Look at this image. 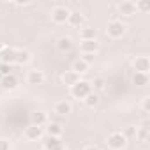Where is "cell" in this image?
Wrapping results in <instances>:
<instances>
[{"mask_svg":"<svg viewBox=\"0 0 150 150\" xmlns=\"http://www.w3.org/2000/svg\"><path fill=\"white\" fill-rule=\"evenodd\" d=\"M136 138L139 141H146L148 139V122H143V125L136 131Z\"/></svg>","mask_w":150,"mask_h":150,"instance_id":"603a6c76","label":"cell"},{"mask_svg":"<svg viewBox=\"0 0 150 150\" xmlns=\"http://www.w3.org/2000/svg\"><path fill=\"white\" fill-rule=\"evenodd\" d=\"M0 60H2V64H14V50L13 48H6L4 53L0 55Z\"/></svg>","mask_w":150,"mask_h":150,"instance_id":"44dd1931","label":"cell"},{"mask_svg":"<svg viewBox=\"0 0 150 150\" xmlns=\"http://www.w3.org/2000/svg\"><path fill=\"white\" fill-rule=\"evenodd\" d=\"M71 48H72L71 37H60V39L57 41V50H58L60 53H67V51H71Z\"/></svg>","mask_w":150,"mask_h":150,"instance_id":"ac0fdd59","label":"cell"},{"mask_svg":"<svg viewBox=\"0 0 150 150\" xmlns=\"http://www.w3.org/2000/svg\"><path fill=\"white\" fill-rule=\"evenodd\" d=\"M90 87H92V90H97V92H103L104 88H106V81L103 80V78H96L92 83H90Z\"/></svg>","mask_w":150,"mask_h":150,"instance_id":"d4e9b609","label":"cell"},{"mask_svg":"<svg viewBox=\"0 0 150 150\" xmlns=\"http://www.w3.org/2000/svg\"><path fill=\"white\" fill-rule=\"evenodd\" d=\"M46 131H48V136H55V138H60V136H62V125L57 124V122L48 124Z\"/></svg>","mask_w":150,"mask_h":150,"instance_id":"ffe728a7","label":"cell"},{"mask_svg":"<svg viewBox=\"0 0 150 150\" xmlns=\"http://www.w3.org/2000/svg\"><path fill=\"white\" fill-rule=\"evenodd\" d=\"M30 118H32V124H34V125H39V127H42V125L48 122V115H46L44 111H34V113L30 115Z\"/></svg>","mask_w":150,"mask_h":150,"instance_id":"d6986e66","label":"cell"},{"mask_svg":"<svg viewBox=\"0 0 150 150\" xmlns=\"http://www.w3.org/2000/svg\"><path fill=\"white\" fill-rule=\"evenodd\" d=\"M83 101H85V104H87L88 108H96V106L99 104V96H97V94H94V92H90Z\"/></svg>","mask_w":150,"mask_h":150,"instance_id":"cb8c5ba5","label":"cell"},{"mask_svg":"<svg viewBox=\"0 0 150 150\" xmlns=\"http://www.w3.org/2000/svg\"><path fill=\"white\" fill-rule=\"evenodd\" d=\"M80 39L81 41H97V30L94 27H83L80 30Z\"/></svg>","mask_w":150,"mask_h":150,"instance_id":"5bb4252c","label":"cell"},{"mask_svg":"<svg viewBox=\"0 0 150 150\" xmlns=\"http://www.w3.org/2000/svg\"><path fill=\"white\" fill-rule=\"evenodd\" d=\"M69 14H71V11H69L67 7L58 6V7H55V9L51 11V20H53L57 25H62V23H65V21L69 20Z\"/></svg>","mask_w":150,"mask_h":150,"instance_id":"277c9868","label":"cell"},{"mask_svg":"<svg viewBox=\"0 0 150 150\" xmlns=\"http://www.w3.org/2000/svg\"><path fill=\"white\" fill-rule=\"evenodd\" d=\"M30 62V51L27 50H14V64H28Z\"/></svg>","mask_w":150,"mask_h":150,"instance_id":"2e32d148","label":"cell"},{"mask_svg":"<svg viewBox=\"0 0 150 150\" xmlns=\"http://www.w3.org/2000/svg\"><path fill=\"white\" fill-rule=\"evenodd\" d=\"M0 150H11V143L7 139H0Z\"/></svg>","mask_w":150,"mask_h":150,"instance_id":"4316f807","label":"cell"},{"mask_svg":"<svg viewBox=\"0 0 150 150\" xmlns=\"http://www.w3.org/2000/svg\"><path fill=\"white\" fill-rule=\"evenodd\" d=\"M71 111H72V106H71L69 101H58V103L55 104V113L60 115V117H65V115H69Z\"/></svg>","mask_w":150,"mask_h":150,"instance_id":"9a60e30c","label":"cell"},{"mask_svg":"<svg viewBox=\"0 0 150 150\" xmlns=\"http://www.w3.org/2000/svg\"><path fill=\"white\" fill-rule=\"evenodd\" d=\"M80 81V74H76L74 71H65L64 74H62V83L65 85V87H72V85H76Z\"/></svg>","mask_w":150,"mask_h":150,"instance_id":"7c38bea8","label":"cell"},{"mask_svg":"<svg viewBox=\"0 0 150 150\" xmlns=\"http://www.w3.org/2000/svg\"><path fill=\"white\" fill-rule=\"evenodd\" d=\"M141 106H143V111H148V110H150V99H148V97H145Z\"/></svg>","mask_w":150,"mask_h":150,"instance_id":"83f0119b","label":"cell"},{"mask_svg":"<svg viewBox=\"0 0 150 150\" xmlns=\"http://www.w3.org/2000/svg\"><path fill=\"white\" fill-rule=\"evenodd\" d=\"M42 127H39V125H34V124H30L27 129H25V138L27 139H30V141H37V139H41L42 138Z\"/></svg>","mask_w":150,"mask_h":150,"instance_id":"8992f818","label":"cell"},{"mask_svg":"<svg viewBox=\"0 0 150 150\" xmlns=\"http://www.w3.org/2000/svg\"><path fill=\"white\" fill-rule=\"evenodd\" d=\"M125 32H127V25L122 23L120 20H113V21H110L106 25V34L111 39H120Z\"/></svg>","mask_w":150,"mask_h":150,"instance_id":"7a4b0ae2","label":"cell"},{"mask_svg":"<svg viewBox=\"0 0 150 150\" xmlns=\"http://www.w3.org/2000/svg\"><path fill=\"white\" fill-rule=\"evenodd\" d=\"M118 13H120L122 16H125V18L134 16V14H136V6H134V2H131V0H124V2H120V4H118Z\"/></svg>","mask_w":150,"mask_h":150,"instance_id":"5b68a950","label":"cell"},{"mask_svg":"<svg viewBox=\"0 0 150 150\" xmlns=\"http://www.w3.org/2000/svg\"><path fill=\"white\" fill-rule=\"evenodd\" d=\"M2 76H4V74H2V72H0V81H2Z\"/></svg>","mask_w":150,"mask_h":150,"instance_id":"f546056e","label":"cell"},{"mask_svg":"<svg viewBox=\"0 0 150 150\" xmlns=\"http://www.w3.org/2000/svg\"><path fill=\"white\" fill-rule=\"evenodd\" d=\"M108 146L111 148V150H122L125 145H127V138H125V134L124 132H120V131H115V132H111L110 136H108Z\"/></svg>","mask_w":150,"mask_h":150,"instance_id":"3957f363","label":"cell"},{"mask_svg":"<svg viewBox=\"0 0 150 150\" xmlns=\"http://www.w3.org/2000/svg\"><path fill=\"white\" fill-rule=\"evenodd\" d=\"M132 83L136 87H145V85H148V76H146V74H141V72H134Z\"/></svg>","mask_w":150,"mask_h":150,"instance_id":"7402d4cb","label":"cell"},{"mask_svg":"<svg viewBox=\"0 0 150 150\" xmlns=\"http://www.w3.org/2000/svg\"><path fill=\"white\" fill-rule=\"evenodd\" d=\"M0 85H2L4 90H14V88H18V78L14 76V74L7 72V74H4V76H2Z\"/></svg>","mask_w":150,"mask_h":150,"instance_id":"52a82bcc","label":"cell"},{"mask_svg":"<svg viewBox=\"0 0 150 150\" xmlns=\"http://www.w3.org/2000/svg\"><path fill=\"white\" fill-rule=\"evenodd\" d=\"M42 143H44V150H64V143H62L60 138L48 136Z\"/></svg>","mask_w":150,"mask_h":150,"instance_id":"8fae6325","label":"cell"},{"mask_svg":"<svg viewBox=\"0 0 150 150\" xmlns=\"http://www.w3.org/2000/svg\"><path fill=\"white\" fill-rule=\"evenodd\" d=\"M67 23H69L71 27H74V28H81V25L85 23V16H83L81 13H78V11H74V13L69 14Z\"/></svg>","mask_w":150,"mask_h":150,"instance_id":"4fadbf2b","label":"cell"},{"mask_svg":"<svg viewBox=\"0 0 150 150\" xmlns=\"http://www.w3.org/2000/svg\"><path fill=\"white\" fill-rule=\"evenodd\" d=\"M27 81H28V85H42L44 83V72L42 71H37V69L28 71Z\"/></svg>","mask_w":150,"mask_h":150,"instance_id":"30bf717a","label":"cell"},{"mask_svg":"<svg viewBox=\"0 0 150 150\" xmlns=\"http://www.w3.org/2000/svg\"><path fill=\"white\" fill-rule=\"evenodd\" d=\"M132 65H134V71L141 72V74H146L150 71V60H148V57H136V60H134Z\"/></svg>","mask_w":150,"mask_h":150,"instance_id":"9c48e42d","label":"cell"},{"mask_svg":"<svg viewBox=\"0 0 150 150\" xmlns=\"http://www.w3.org/2000/svg\"><path fill=\"white\" fill-rule=\"evenodd\" d=\"M90 92H92V87H90V81H87V80H80L76 85L71 87V96L74 99H81L83 101Z\"/></svg>","mask_w":150,"mask_h":150,"instance_id":"6da1fadb","label":"cell"},{"mask_svg":"<svg viewBox=\"0 0 150 150\" xmlns=\"http://www.w3.org/2000/svg\"><path fill=\"white\" fill-rule=\"evenodd\" d=\"M99 50V42L97 41H81L80 42V51L83 55H96Z\"/></svg>","mask_w":150,"mask_h":150,"instance_id":"ba28073f","label":"cell"},{"mask_svg":"<svg viewBox=\"0 0 150 150\" xmlns=\"http://www.w3.org/2000/svg\"><path fill=\"white\" fill-rule=\"evenodd\" d=\"M134 6H136V11H141V13L150 11V4H148V2H136Z\"/></svg>","mask_w":150,"mask_h":150,"instance_id":"484cf974","label":"cell"},{"mask_svg":"<svg viewBox=\"0 0 150 150\" xmlns=\"http://www.w3.org/2000/svg\"><path fill=\"white\" fill-rule=\"evenodd\" d=\"M88 69H90V65L83 58H78V60L72 62V69L71 71H74L76 74H85V72H88Z\"/></svg>","mask_w":150,"mask_h":150,"instance_id":"e0dca14e","label":"cell"},{"mask_svg":"<svg viewBox=\"0 0 150 150\" xmlns=\"http://www.w3.org/2000/svg\"><path fill=\"white\" fill-rule=\"evenodd\" d=\"M85 150H101V148H99V146H94V145H90V146H87Z\"/></svg>","mask_w":150,"mask_h":150,"instance_id":"f1b7e54d","label":"cell"}]
</instances>
